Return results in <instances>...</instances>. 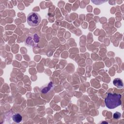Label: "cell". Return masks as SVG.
<instances>
[{
  "mask_svg": "<svg viewBox=\"0 0 124 124\" xmlns=\"http://www.w3.org/2000/svg\"><path fill=\"white\" fill-rule=\"evenodd\" d=\"M40 41V37L37 33L29 35L25 39V45L29 46H36Z\"/></svg>",
  "mask_w": 124,
  "mask_h": 124,
  "instance_id": "cell-3",
  "label": "cell"
},
{
  "mask_svg": "<svg viewBox=\"0 0 124 124\" xmlns=\"http://www.w3.org/2000/svg\"><path fill=\"white\" fill-rule=\"evenodd\" d=\"M53 86V84H52V82H49L48 85H47V86L46 87H43L42 89H41V92L42 93H47L48 92H49L50 89H52V87Z\"/></svg>",
  "mask_w": 124,
  "mask_h": 124,
  "instance_id": "cell-6",
  "label": "cell"
},
{
  "mask_svg": "<svg viewBox=\"0 0 124 124\" xmlns=\"http://www.w3.org/2000/svg\"><path fill=\"white\" fill-rule=\"evenodd\" d=\"M41 21L40 16L36 12H31L29 14L27 17V21L29 25L36 27L39 25Z\"/></svg>",
  "mask_w": 124,
  "mask_h": 124,
  "instance_id": "cell-2",
  "label": "cell"
},
{
  "mask_svg": "<svg viewBox=\"0 0 124 124\" xmlns=\"http://www.w3.org/2000/svg\"><path fill=\"white\" fill-rule=\"evenodd\" d=\"M121 117V114L118 112H116L113 114V118L115 119H119Z\"/></svg>",
  "mask_w": 124,
  "mask_h": 124,
  "instance_id": "cell-7",
  "label": "cell"
},
{
  "mask_svg": "<svg viewBox=\"0 0 124 124\" xmlns=\"http://www.w3.org/2000/svg\"><path fill=\"white\" fill-rule=\"evenodd\" d=\"M122 95L116 93H108L105 98L106 107L109 109H113L122 104Z\"/></svg>",
  "mask_w": 124,
  "mask_h": 124,
  "instance_id": "cell-1",
  "label": "cell"
},
{
  "mask_svg": "<svg viewBox=\"0 0 124 124\" xmlns=\"http://www.w3.org/2000/svg\"><path fill=\"white\" fill-rule=\"evenodd\" d=\"M12 119L14 122H15L16 123H19L22 121V116L20 114L16 113L13 115Z\"/></svg>",
  "mask_w": 124,
  "mask_h": 124,
  "instance_id": "cell-5",
  "label": "cell"
},
{
  "mask_svg": "<svg viewBox=\"0 0 124 124\" xmlns=\"http://www.w3.org/2000/svg\"><path fill=\"white\" fill-rule=\"evenodd\" d=\"M113 84L114 86L119 88H122L123 87V82L121 79L119 78H116L113 81Z\"/></svg>",
  "mask_w": 124,
  "mask_h": 124,
  "instance_id": "cell-4",
  "label": "cell"
}]
</instances>
